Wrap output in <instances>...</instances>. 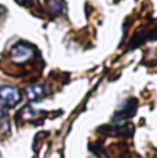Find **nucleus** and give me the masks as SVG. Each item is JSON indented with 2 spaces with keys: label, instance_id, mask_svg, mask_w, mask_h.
<instances>
[{
  "label": "nucleus",
  "instance_id": "3",
  "mask_svg": "<svg viewBox=\"0 0 157 158\" xmlns=\"http://www.w3.org/2000/svg\"><path fill=\"white\" fill-rule=\"evenodd\" d=\"M135 110H137V101L135 99H128L127 102H124V105L116 111L113 117V121L116 123V125L124 123L127 118H131L132 115L135 114Z\"/></svg>",
  "mask_w": 157,
  "mask_h": 158
},
{
  "label": "nucleus",
  "instance_id": "1",
  "mask_svg": "<svg viewBox=\"0 0 157 158\" xmlns=\"http://www.w3.org/2000/svg\"><path fill=\"white\" fill-rule=\"evenodd\" d=\"M35 47L26 41H18L11 48V60L15 65H28L35 59Z\"/></svg>",
  "mask_w": 157,
  "mask_h": 158
},
{
  "label": "nucleus",
  "instance_id": "2",
  "mask_svg": "<svg viewBox=\"0 0 157 158\" xmlns=\"http://www.w3.org/2000/svg\"><path fill=\"white\" fill-rule=\"evenodd\" d=\"M21 101V92L15 87H0V103L4 107H13Z\"/></svg>",
  "mask_w": 157,
  "mask_h": 158
},
{
  "label": "nucleus",
  "instance_id": "6",
  "mask_svg": "<svg viewBox=\"0 0 157 158\" xmlns=\"http://www.w3.org/2000/svg\"><path fill=\"white\" fill-rule=\"evenodd\" d=\"M21 6H31V4H37V0H15Z\"/></svg>",
  "mask_w": 157,
  "mask_h": 158
},
{
  "label": "nucleus",
  "instance_id": "5",
  "mask_svg": "<svg viewBox=\"0 0 157 158\" xmlns=\"http://www.w3.org/2000/svg\"><path fill=\"white\" fill-rule=\"evenodd\" d=\"M26 94H28L29 99L31 101H40L44 96L47 95V88L44 85H32L26 89Z\"/></svg>",
  "mask_w": 157,
  "mask_h": 158
},
{
  "label": "nucleus",
  "instance_id": "4",
  "mask_svg": "<svg viewBox=\"0 0 157 158\" xmlns=\"http://www.w3.org/2000/svg\"><path fill=\"white\" fill-rule=\"evenodd\" d=\"M47 8L54 15H62L66 11V2L65 0H44Z\"/></svg>",
  "mask_w": 157,
  "mask_h": 158
}]
</instances>
